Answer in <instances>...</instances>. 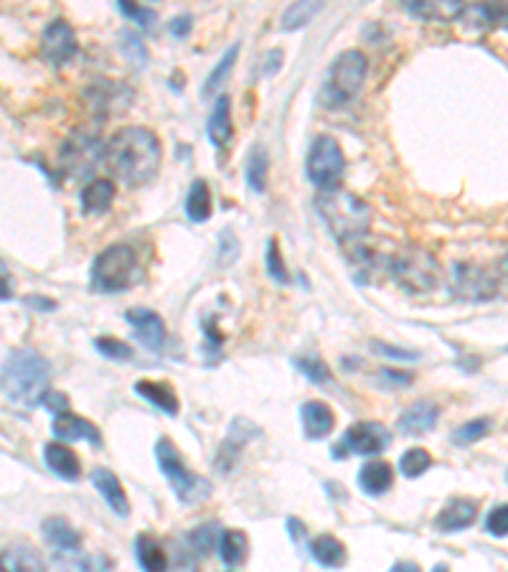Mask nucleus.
<instances>
[{
  "label": "nucleus",
  "instance_id": "obj_42",
  "mask_svg": "<svg viewBox=\"0 0 508 572\" xmlns=\"http://www.w3.org/2000/svg\"><path fill=\"white\" fill-rule=\"evenodd\" d=\"M120 8L127 18H133L135 23H140L143 28H148L155 21V13L150 8H140L135 0H120Z\"/></svg>",
  "mask_w": 508,
  "mask_h": 572
},
{
  "label": "nucleus",
  "instance_id": "obj_27",
  "mask_svg": "<svg viewBox=\"0 0 508 572\" xmlns=\"http://www.w3.org/2000/svg\"><path fill=\"white\" fill-rule=\"evenodd\" d=\"M44 537L49 545H54L56 550H79V534L74 532L72 524L67 519L54 517V519H46L44 522Z\"/></svg>",
  "mask_w": 508,
  "mask_h": 572
},
{
  "label": "nucleus",
  "instance_id": "obj_9",
  "mask_svg": "<svg viewBox=\"0 0 508 572\" xmlns=\"http://www.w3.org/2000/svg\"><path fill=\"white\" fill-rule=\"evenodd\" d=\"M392 443V435L384 425L379 423H356L343 433L338 445H333V458H348V456H374L387 450Z\"/></svg>",
  "mask_w": 508,
  "mask_h": 572
},
{
  "label": "nucleus",
  "instance_id": "obj_37",
  "mask_svg": "<svg viewBox=\"0 0 508 572\" xmlns=\"http://www.w3.org/2000/svg\"><path fill=\"white\" fill-rule=\"evenodd\" d=\"M237 54H239V46H232V49L227 51V54L221 56L219 59V64L214 67V72L209 74V79H206V84H204V95L209 97L211 92H214L216 87H219L221 82H224V77L229 74V69L234 67V59H237Z\"/></svg>",
  "mask_w": 508,
  "mask_h": 572
},
{
  "label": "nucleus",
  "instance_id": "obj_11",
  "mask_svg": "<svg viewBox=\"0 0 508 572\" xmlns=\"http://www.w3.org/2000/svg\"><path fill=\"white\" fill-rule=\"evenodd\" d=\"M77 54V36L67 21H51L41 36V56L54 67H64Z\"/></svg>",
  "mask_w": 508,
  "mask_h": 572
},
{
  "label": "nucleus",
  "instance_id": "obj_14",
  "mask_svg": "<svg viewBox=\"0 0 508 572\" xmlns=\"http://www.w3.org/2000/svg\"><path fill=\"white\" fill-rule=\"evenodd\" d=\"M125 318L133 326L135 339L140 344H145L153 351L163 349V344H166V326H163V318L158 313L148 311V308H133V311L125 313Z\"/></svg>",
  "mask_w": 508,
  "mask_h": 572
},
{
  "label": "nucleus",
  "instance_id": "obj_23",
  "mask_svg": "<svg viewBox=\"0 0 508 572\" xmlns=\"http://www.w3.org/2000/svg\"><path fill=\"white\" fill-rule=\"evenodd\" d=\"M437 415H440L437 405L415 402V405H409L407 410L402 412V417H399V430H402L404 435L427 433V430H432V425H435Z\"/></svg>",
  "mask_w": 508,
  "mask_h": 572
},
{
  "label": "nucleus",
  "instance_id": "obj_17",
  "mask_svg": "<svg viewBox=\"0 0 508 572\" xmlns=\"http://www.w3.org/2000/svg\"><path fill=\"white\" fill-rule=\"evenodd\" d=\"M51 428H54L56 438L67 440V443H77V440H87V443H92V445L102 443L100 430L94 428L89 420H84V417L72 415V412H61V415H56Z\"/></svg>",
  "mask_w": 508,
  "mask_h": 572
},
{
  "label": "nucleus",
  "instance_id": "obj_36",
  "mask_svg": "<svg viewBox=\"0 0 508 572\" xmlns=\"http://www.w3.org/2000/svg\"><path fill=\"white\" fill-rule=\"evenodd\" d=\"M488 433H491V420H488V417H478V420H470L463 428L455 430L453 440L460 445H473L481 438H486Z\"/></svg>",
  "mask_w": 508,
  "mask_h": 572
},
{
  "label": "nucleus",
  "instance_id": "obj_35",
  "mask_svg": "<svg viewBox=\"0 0 508 572\" xmlns=\"http://www.w3.org/2000/svg\"><path fill=\"white\" fill-rule=\"evenodd\" d=\"M188 542H191V547H194L201 557H206L214 547H219V527H216V524H204V527L194 529V532L188 534Z\"/></svg>",
  "mask_w": 508,
  "mask_h": 572
},
{
  "label": "nucleus",
  "instance_id": "obj_38",
  "mask_svg": "<svg viewBox=\"0 0 508 572\" xmlns=\"http://www.w3.org/2000/svg\"><path fill=\"white\" fill-rule=\"evenodd\" d=\"M267 273H270V278L277 280L280 285L290 283V273H288V267L282 265V255H280V245H277V239H270V247H267Z\"/></svg>",
  "mask_w": 508,
  "mask_h": 572
},
{
  "label": "nucleus",
  "instance_id": "obj_46",
  "mask_svg": "<svg viewBox=\"0 0 508 572\" xmlns=\"http://www.w3.org/2000/svg\"><path fill=\"white\" fill-rule=\"evenodd\" d=\"M188 28H191V18L181 16L171 23V34L178 36V39H183V36L188 34Z\"/></svg>",
  "mask_w": 508,
  "mask_h": 572
},
{
  "label": "nucleus",
  "instance_id": "obj_19",
  "mask_svg": "<svg viewBox=\"0 0 508 572\" xmlns=\"http://www.w3.org/2000/svg\"><path fill=\"white\" fill-rule=\"evenodd\" d=\"M300 420H303V430L310 440H321L326 435H331L333 425H336V417L333 410L326 402H305L303 410H300Z\"/></svg>",
  "mask_w": 508,
  "mask_h": 572
},
{
  "label": "nucleus",
  "instance_id": "obj_6",
  "mask_svg": "<svg viewBox=\"0 0 508 572\" xmlns=\"http://www.w3.org/2000/svg\"><path fill=\"white\" fill-rule=\"evenodd\" d=\"M155 461H158V468L168 478V484H171L173 494L178 496L181 504H199L211 494L209 481L188 471L181 453L168 438H161L155 443Z\"/></svg>",
  "mask_w": 508,
  "mask_h": 572
},
{
  "label": "nucleus",
  "instance_id": "obj_22",
  "mask_svg": "<svg viewBox=\"0 0 508 572\" xmlns=\"http://www.w3.org/2000/svg\"><path fill=\"white\" fill-rule=\"evenodd\" d=\"M135 392H138L143 400H148L150 405H155L158 410L166 412V415H171V417L178 415V397H176V392H173L171 384L140 379V382H135Z\"/></svg>",
  "mask_w": 508,
  "mask_h": 572
},
{
  "label": "nucleus",
  "instance_id": "obj_44",
  "mask_svg": "<svg viewBox=\"0 0 508 572\" xmlns=\"http://www.w3.org/2000/svg\"><path fill=\"white\" fill-rule=\"evenodd\" d=\"M122 49H125V54H127V59H133V54L135 51H138V62H140V67H143L145 64V59H148V56H145V49H143V44H140V39H130V36H125V41H122Z\"/></svg>",
  "mask_w": 508,
  "mask_h": 572
},
{
  "label": "nucleus",
  "instance_id": "obj_5",
  "mask_svg": "<svg viewBox=\"0 0 508 572\" xmlns=\"http://www.w3.org/2000/svg\"><path fill=\"white\" fill-rule=\"evenodd\" d=\"M140 280L138 255L133 247L112 245L92 265V288L100 293H122Z\"/></svg>",
  "mask_w": 508,
  "mask_h": 572
},
{
  "label": "nucleus",
  "instance_id": "obj_51",
  "mask_svg": "<svg viewBox=\"0 0 508 572\" xmlns=\"http://www.w3.org/2000/svg\"><path fill=\"white\" fill-rule=\"evenodd\" d=\"M506 478H508V473H506Z\"/></svg>",
  "mask_w": 508,
  "mask_h": 572
},
{
  "label": "nucleus",
  "instance_id": "obj_1",
  "mask_svg": "<svg viewBox=\"0 0 508 572\" xmlns=\"http://www.w3.org/2000/svg\"><path fill=\"white\" fill-rule=\"evenodd\" d=\"M161 143L145 128H122L107 140L105 166L127 186L148 184L161 166Z\"/></svg>",
  "mask_w": 508,
  "mask_h": 572
},
{
  "label": "nucleus",
  "instance_id": "obj_20",
  "mask_svg": "<svg viewBox=\"0 0 508 572\" xmlns=\"http://www.w3.org/2000/svg\"><path fill=\"white\" fill-rule=\"evenodd\" d=\"M44 461L51 468V473H56L64 481H77L82 476V463H79L77 453L69 450L67 445L49 443L44 448Z\"/></svg>",
  "mask_w": 508,
  "mask_h": 572
},
{
  "label": "nucleus",
  "instance_id": "obj_3",
  "mask_svg": "<svg viewBox=\"0 0 508 572\" xmlns=\"http://www.w3.org/2000/svg\"><path fill=\"white\" fill-rule=\"evenodd\" d=\"M315 206H318L323 222L331 227V232L341 239L343 245L359 242L369 229V206L356 199L354 194L338 189L323 191Z\"/></svg>",
  "mask_w": 508,
  "mask_h": 572
},
{
  "label": "nucleus",
  "instance_id": "obj_21",
  "mask_svg": "<svg viewBox=\"0 0 508 572\" xmlns=\"http://www.w3.org/2000/svg\"><path fill=\"white\" fill-rule=\"evenodd\" d=\"M394 484V471L389 463L376 461V463H364L359 471V489L366 496H381L387 494Z\"/></svg>",
  "mask_w": 508,
  "mask_h": 572
},
{
  "label": "nucleus",
  "instance_id": "obj_47",
  "mask_svg": "<svg viewBox=\"0 0 508 572\" xmlns=\"http://www.w3.org/2000/svg\"><path fill=\"white\" fill-rule=\"evenodd\" d=\"M288 527H290V537H293L295 542H300V539H303V534H305L303 522H298V519H288Z\"/></svg>",
  "mask_w": 508,
  "mask_h": 572
},
{
  "label": "nucleus",
  "instance_id": "obj_30",
  "mask_svg": "<svg viewBox=\"0 0 508 572\" xmlns=\"http://www.w3.org/2000/svg\"><path fill=\"white\" fill-rule=\"evenodd\" d=\"M186 214L196 224H204L211 217V194L206 181H194L186 199Z\"/></svg>",
  "mask_w": 508,
  "mask_h": 572
},
{
  "label": "nucleus",
  "instance_id": "obj_50",
  "mask_svg": "<svg viewBox=\"0 0 508 572\" xmlns=\"http://www.w3.org/2000/svg\"><path fill=\"white\" fill-rule=\"evenodd\" d=\"M501 270H503V275H506V278H508V255L503 257V262H501Z\"/></svg>",
  "mask_w": 508,
  "mask_h": 572
},
{
  "label": "nucleus",
  "instance_id": "obj_41",
  "mask_svg": "<svg viewBox=\"0 0 508 572\" xmlns=\"http://www.w3.org/2000/svg\"><path fill=\"white\" fill-rule=\"evenodd\" d=\"M486 529L493 537H508V504L493 506L486 517Z\"/></svg>",
  "mask_w": 508,
  "mask_h": 572
},
{
  "label": "nucleus",
  "instance_id": "obj_45",
  "mask_svg": "<svg viewBox=\"0 0 508 572\" xmlns=\"http://www.w3.org/2000/svg\"><path fill=\"white\" fill-rule=\"evenodd\" d=\"M44 405L49 407L51 412H56V415H61V412H67L69 402H67V397L59 395V392H49V395L44 397Z\"/></svg>",
  "mask_w": 508,
  "mask_h": 572
},
{
  "label": "nucleus",
  "instance_id": "obj_34",
  "mask_svg": "<svg viewBox=\"0 0 508 572\" xmlns=\"http://www.w3.org/2000/svg\"><path fill=\"white\" fill-rule=\"evenodd\" d=\"M432 466V458L425 448H412L407 450L402 458H399V471L407 478H417Z\"/></svg>",
  "mask_w": 508,
  "mask_h": 572
},
{
  "label": "nucleus",
  "instance_id": "obj_33",
  "mask_svg": "<svg viewBox=\"0 0 508 572\" xmlns=\"http://www.w3.org/2000/svg\"><path fill=\"white\" fill-rule=\"evenodd\" d=\"M3 567L6 570H44V560L28 547H6L3 550Z\"/></svg>",
  "mask_w": 508,
  "mask_h": 572
},
{
  "label": "nucleus",
  "instance_id": "obj_28",
  "mask_svg": "<svg viewBox=\"0 0 508 572\" xmlns=\"http://www.w3.org/2000/svg\"><path fill=\"white\" fill-rule=\"evenodd\" d=\"M135 557H138L143 570H153V572L168 570L166 552H163L161 545H158L153 537H148V534H138V539H135Z\"/></svg>",
  "mask_w": 508,
  "mask_h": 572
},
{
  "label": "nucleus",
  "instance_id": "obj_31",
  "mask_svg": "<svg viewBox=\"0 0 508 572\" xmlns=\"http://www.w3.org/2000/svg\"><path fill=\"white\" fill-rule=\"evenodd\" d=\"M323 0H295L288 11L282 13V28L285 31H298V28L308 26L310 18L321 11Z\"/></svg>",
  "mask_w": 508,
  "mask_h": 572
},
{
  "label": "nucleus",
  "instance_id": "obj_25",
  "mask_svg": "<svg viewBox=\"0 0 508 572\" xmlns=\"http://www.w3.org/2000/svg\"><path fill=\"white\" fill-rule=\"evenodd\" d=\"M112 199H115V184L105 181V178H97V181H92V184H87L82 189V209L87 214L107 212Z\"/></svg>",
  "mask_w": 508,
  "mask_h": 572
},
{
  "label": "nucleus",
  "instance_id": "obj_43",
  "mask_svg": "<svg viewBox=\"0 0 508 572\" xmlns=\"http://www.w3.org/2000/svg\"><path fill=\"white\" fill-rule=\"evenodd\" d=\"M374 351H379V354L389 356V359H397V361H417V351L394 349V346L381 344V341H374Z\"/></svg>",
  "mask_w": 508,
  "mask_h": 572
},
{
  "label": "nucleus",
  "instance_id": "obj_18",
  "mask_svg": "<svg viewBox=\"0 0 508 572\" xmlns=\"http://www.w3.org/2000/svg\"><path fill=\"white\" fill-rule=\"evenodd\" d=\"M475 517H478V504L470 499H453L450 501L445 509L437 514L435 519V527L437 532H460V529L470 527V524L475 522Z\"/></svg>",
  "mask_w": 508,
  "mask_h": 572
},
{
  "label": "nucleus",
  "instance_id": "obj_39",
  "mask_svg": "<svg viewBox=\"0 0 508 572\" xmlns=\"http://www.w3.org/2000/svg\"><path fill=\"white\" fill-rule=\"evenodd\" d=\"M94 346H97V351H100L102 356H107V359L112 361H125L133 356V349H130L125 341L110 339V336H100V339L94 341Z\"/></svg>",
  "mask_w": 508,
  "mask_h": 572
},
{
  "label": "nucleus",
  "instance_id": "obj_29",
  "mask_svg": "<svg viewBox=\"0 0 508 572\" xmlns=\"http://www.w3.org/2000/svg\"><path fill=\"white\" fill-rule=\"evenodd\" d=\"M310 555L323 567H341L343 562H346V550H343L341 542H338L336 537H331V534L315 537L313 545H310Z\"/></svg>",
  "mask_w": 508,
  "mask_h": 572
},
{
  "label": "nucleus",
  "instance_id": "obj_2",
  "mask_svg": "<svg viewBox=\"0 0 508 572\" xmlns=\"http://www.w3.org/2000/svg\"><path fill=\"white\" fill-rule=\"evenodd\" d=\"M3 395L8 402L31 410L49 395V364L34 349H16L3 364Z\"/></svg>",
  "mask_w": 508,
  "mask_h": 572
},
{
  "label": "nucleus",
  "instance_id": "obj_12",
  "mask_svg": "<svg viewBox=\"0 0 508 572\" xmlns=\"http://www.w3.org/2000/svg\"><path fill=\"white\" fill-rule=\"evenodd\" d=\"M450 290H453V295H458V298L463 300H488L496 295L498 285L481 267L455 265Z\"/></svg>",
  "mask_w": 508,
  "mask_h": 572
},
{
  "label": "nucleus",
  "instance_id": "obj_16",
  "mask_svg": "<svg viewBox=\"0 0 508 572\" xmlns=\"http://www.w3.org/2000/svg\"><path fill=\"white\" fill-rule=\"evenodd\" d=\"M89 481H92L94 489L100 491V496L107 501V506L115 511L117 517H127L130 514V501H127L125 489H122L120 478L115 473L107 471V468H92Z\"/></svg>",
  "mask_w": 508,
  "mask_h": 572
},
{
  "label": "nucleus",
  "instance_id": "obj_4",
  "mask_svg": "<svg viewBox=\"0 0 508 572\" xmlns=\"http://www.w3.org/2000/svg\"><path fill=\"white\" fill-rule=\"evenodd\" d=\"M366 69L369 62L361 51H343L333 59L331 69H328L326 84L321 89V102L328 110H336V107H346L348 102L359 95L361 84L366 79Z\"/></svg>",
  "mask_w": 508,
  "mask_h": 572
},
{
  "label": "nucleus",
  "instance_id": "obj_32",
  "mask_svg": "<svg viewBox=\"0 0 508 572\" xmlns=\"http://www.w3.org/2000/svg\"><path fill=\"white\" fill-rule=\"evenodd\" d=\"M267 171H270V158L265 148H254L247 163V184L249 189L262 194L267 189Z\"/></svg>",
  "mask_w": 508,
  "mask_h": 572
},
{
  "label": "nucleus",
  "instance_id": "obj_40",
  "mask_svg": "<svg viewBox=\"0 0 508 572\" xmlns=\"http://www.w3.org/2000/svg\"><path fill=\"white\" fill-rule=\"evenodd\" d=\"M295 367H298L313 384L331 382V369H328L321 359H308V356H303V359L295 361Z\"/></svg>",
  "mask_w": 508,
  "mask_h": 572
},
{
  "label": "nucleus",
  "instance_id": "obj_26",
  "mask_svg": "<svg viewBox=\"0 0 508 572\" xmlns=\"http://www.w3.org/2000/svg\"><path fill=\"white\" fill-rule=\"evenodd\" d=\"M247 550H249V542L244 532H239V529H229V532L221 534L219 557H221V562H224V567L234 570V567L242 565V562L247 560Z\"/></svg>",
  "mask_w": 508,
  "mask_h": 572
},
{
  "label": "nucleus",
  "instance_id": "obj_13",
  "mask_svg": "<svg viewBox=\"0 0 508 572\" xmlns=\"http://www.w3.org/2000/svg\"><path fill=\"white\" fill-rule=\"evenodd\" d=\"M399 6L425 23H453L465 13L463 0H399Z\"/></svg>",
  "mask_w": 508,
  "mask_h": 572
},
{
  "label": "nucleus",
  "instance_id": "obj_24",
  "mask_svg": "<svg viewBox=\"0 0 508 572\" xmlns=\"http://www.w3.org/2000/svg\"><path fill=\"white\" fill-rule=\"evenodd\" d=\"M234 125H232V102L227 95H221L216 100L214 112L209 117V138L216 148H224V145L232 140Z\"/></svg>",
  "mask_w": 508,
  "mask_h": 572
},
{
  "label": "nucleus",
  "instance_id": "obj_48",
  "mask_svg": "<svg viewBox=\"0 0 508 572\" xmlns=\"http://www.w3.org/2000/svg\"><path fill=\"white\" fill-rule=\"evenodd\" d=\"M384 374H387V377L392 379V382H402V384L412 382V374H397V372H389V369Z\"/></svg>",
  "mask_w": 508,
  "mask_h": 572
},
{
  "label": "nucleus",
  "instance_id": "obj_49",
  "mask_svg": "<svg viewBox=\"0 0 508 572\" xmlns=\"http://www.w3.org/2000/svg\"><path fill=\"white\" fill-rule=\"evenodd\" d=\"M394 570H420V567H417L415 562H397V565H394Z\"/></svg>",
  "mask_w": 508,
  "mask_h": 572
},
{
  "label": "nucleus",
  "instance_id": "obj_15",
  "mask_svg": "<svg viewBox=\"0 0 508 572\" xmlns=\"http://www.w3.org/2000/svg\"><path fill=\"white\" fill-rule=\"evenodd\" d=\"M254 435H257V425L247 423V420H237V423H232V430H229L227 440L221 443L219 453H216L214 463L216 468H219V473L234 471L239 456H242L244 445H247Z\"/></svg>",
  "mask_w": 508,
  "mask_h": 572
},
{
  "label": "nucleus",
  "instance_id": "obj_7",
  "mask_svg": "<svg viewBox=\"0 0 508 572\" xmlns=\"http://www.w3.org/2000/svg\"><path fill=\"white\" fill-rule=\"evenodd\" d=\"M387 262L392 278L409 293H430L440 280L435 257L425 250H417V247H407V250L389 257Z\"/></svg>",
  "mask_w": 508,
  "mask_h": 572
},
{
  "label": "nucleus",
  "instance_id": "obj_8",
  "mask_svg": "<svg viewBox=\"0 0 508 572\" xmlns=\"http://www.w3.org/2000/svg\"><path fill=\"white\" fill-rule=\"evenodd\" d=\"M343 171H346V158H343L341 145L328 135L315 138L308 153V176L321 191L338 189Z\"/></svg>",
  "mask_w": 508,
  "mask_h": 572
},
{
  "label": "nucleus",
  "instance_id": "obj_10",
  "mask_svg": "<svg viewBox=\"0 0 508 572\" xmlns=\"http://www.w3.org/2000/svg\"><path fill=\"white\" fill-rule=\"evenodd\" d=\"M102 158H105V148H100L92 135H72L61 148V166L74 178L89 176Z\"/></svg>",
  "mask_w": 508,
  "mask_h": 572
}]
</instances>
